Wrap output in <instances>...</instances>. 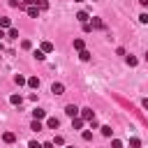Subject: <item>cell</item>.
Here are the masks:
<instances>
[{
	"mask_svg": "<svg viewBox=\"0 0 148 148\" xmlns=\"http://www.w3.org/2000/svg\"><path fill=\"white\" fill-rule=\"evenodd\" d=\"M0 28H2V30H9V28H12V18L2 16V18H0Z\"/></svg>",
	"mask_w": 148,
	"mask_h": 148,
	"instance_id": "cell-12",
	"label": "cell"
},
{
	"mask_svg": "<svg viewBox=\"0 0 148 148\" xmlns=\"http://www.w3.org/2000/svg\"><path fill=\"white\" fill-rule=\"evenodd\" d=\"M39 51H44V53H51V51H53V44H51V42H42V44H39Z\"/></svg>",
	"mask_w": 148,
	"mask_h": 148,
	"instance_id": "cell-10",
	"label": "cell"
},
{
	"mask_svg": "<svg viewBox=\"0 0 148 148\" xmlns=\"http://www.w3.org/2000/svg\"><path fill=\"white\" fill-rule=\"evenodd\" d=\"M125 60H127V65H130V67H136V65H139V60H136L134 56H127Z\"/></svg>",
	"mask_w": 148,
	"mask_h": 148,
	"instance_id": "cell-24",
	"label": "cell"
},
{
	"mask_svg": "<svg viewBox=\"0 0 148 148\" xmlns=\"http://www.w3.org/2000/svg\"><path fill=\"white\" fill-rule=\"evenodd\" d=\"M76 21H81V23H88V21H90L88 12H79V14H76Z\"/></svg>",
	"mask_w": 148,
	"mask_h": 148,
	"instance_id": "cell-13",
	"label": "cell"
},
{
	"mask_svg": "<svg viewBox=\"0 0 148 148\" xmlns=\"http://www.w3.org/2000/svg\"><path fill=\"white\" fill-rule=\"evenodd\" d=\"M99 130H102V134H104V136H111V134H113V130H111V125H102Z\"/></svg>",
	"mask_w": 148,
	"mask_h": 148,
	"instance_id": "cell-22",
	"label": "cell"
},
{
	"mask_svg": "<svg viewBox=\"0 0 148 148\" xmlns=\"http://www.w3.org/2000/svg\"><path fill=\"white\" fill-rule=\"evenodd\" d=\"M25 12H28V16H30V18H37V16H39V9H37L35 5H30V7H25Z\"/></svg>",
	"mask_w": 148,
	"mask_h": 148,
	"instance_id": "cell-7",
	"label": "cell"
},
{
	"mask_svg": "<svg viewBox=\"0 0 148 148\" xmlns=\"http://www.w3.org/2000/svg\"><path fill=\"white\" fill-rule=\"evenodd\" d=\"M42 148H53V141H46V143H44Z\"/></svg>",
	"mask_w": 148,
	"mask_h": 148,
	"instance_id": "cell-31",
	"label": "cell"
},
{
	"mask_svg": "<svg viewBox=\"0 0 148 148\" xmlns=\"http://www.w3.org/2000/svg\"><path fill=\"white\" fill-rule=\"evenodd\" d=\"M21 102H23V97H21L18 92H14V95H9V104H14V106H21Z\"/></svg>",
	"mask_w": 148,
	"mask_h": 148,
	"instance_id": "cell-4",
	"label": "cell"
},
{
	"mask_svg": "<svg viewBox=\"0 0 148 148\" xmlns=\"http://www.w3.org/2000/svg\"><path fill=\"white\" fill-rule=\"evenodd\" d=\"M81 136H83V141H90V139H92V132H90V130H83Z\"/></svg>",
	"mask_w": 148,
	"mask_h": 148,
	"instance_id": "cell-26",
	"label": "cell"
},
{
	"mask_svg": "<svg viewBox=\"0 0 148 148\" xmlns=\"http://www.w3.org/2000/svg\"><path fill=\"white\" fill-rule=\"evenodd\" d=\"M7 37H12V39H18V30H16V28H9V30H7Z\"/></svg>",
	"mask_w": 148,
	"mask_h": 148,
	"instance_id": "cell-23",
	"label": "cell"
},
{
	"mask_svg": "<svg viewBox=\"0 0 148 148\" xmlns=\"http://www.w3.org/2000/svg\"><path fill=\"white\" fill-rule=\"evenodd\" d=\"M2 141H5V143H14V141H16V134H14V132H5V134H2Z\"/></svg>",
	"mask_w": 148,
	"mask_h": 148,
	"instance_id": "cell-9",
	"label": "cell"
},
{
	"mask_svg": "<svg viewBox=\"0 0 148 148\" xmlns=\"http://www.w3.org/2000/svg\"><path fill=\"white\" fill-rule=\"evenodd\" d=\"M46 127H49V130H58V127H60V120H58V118H46Z\"/></svg>",
	"mask_w": 148,
	"mask_h": 148,
	"instance_id": "cell-6",
	"label": "cell"
},
{
	"mask_svg": "<svg viewBox=\"0 0 148 148\" xmlns=\"http://www.w3.org/2000/svg\"><path fill=\"white\" fill-rule=\"evenodd\" d=\"M79 111H81V109H79L76 104H67V106H65V113H67L69 118H79Z\"/></svg>",
	"mask_w": 148,
	"mask_h": 148,
	"instance_id": "cell-2",
	"label": "cell"
},
{
	"mask_svg": "<svg viewBox=\"0 0 148 148\" xmlns=\"http://www.w3.org/2000/svg\"><path fill=\"white\" fill-rule=\"evenodd\" d=\"M111 148H123V141H120V139H113V141H111Z\"/></svg>",
	"mask_w": 148,
	"mask_h": 148,
	"instance_id": "cell-27",
	"label": "cell"
},
{
	"mask_svg": "<svg viewBox=\"0 0 148 148\" xmlns=\"http://www.w3.org/2000/svg\"><path fill=\"white\" fill-rule=\"evenodd\" d=\"M67 148H74V146H67Z\"/></svg>",
	"mask_w": 148,
	"mask_h": 148,
	"instance_id": "cell-36",
	"label": "cell"
},
{
	"mask_svg": "<svg viewBox=\"0 0 148 148\" xmlns=\"http://www.w3.org/2000/svg\"><path fill=\"white\" fill-rule=\"evenodd\" d=\"M44 118H46V111L44 109H35L32 111V120H44Z\"/></svg>",
	"mask_w": 148,
	"mask_h": 148,
	"instance_id": "cell-5",
	"label": "cell"
},
{
	"mask_svg": "<svg viewBox=\"0 0 148 148\" xmlns=\"http://www.w3.org/2000/svg\"><path fill=\"white\" fill-rule=\"evenodd\" d=\"M32 56H35L37 60H46V53H44V51H39V49H35V51H32Z\"/></svg>",
	"mask_w": 148,
	"mask_h": 148,
	"instance_id": "cell-21",
	"label": "cell"
},
{
	"mask_svg": "<svg viewBox=\"0 0 148 148\" xmlns=\"http://www.w3.org/2000/svg\"><path fill=\"white\" fill-rule=\"evenodd\" d=\"M2 37H5V30H2V28H0V39H2Z\"/></svg>",
	"mask_w": 148,
	"mask_h": 148,
	"instance_id": "cell-34",
	"label": "cell"
},
{
	"mask_svg": "<svg viewBox=\"0 0 148 148\" xmlns=\"http://www.w3.org/2000/svg\"><path fill=\"white\" fill-rule=\"evenodd\" d=\"M146 60H148V53H146Z\"/></svg>",
	"mask_w": 148,
	"mask_h": 148,
	"instance_id": "cell-37",
	"label": "cell"
},
{
	"mask_svg": "<svg viewBox=\"0 0 148 148\" xmlns=\"http://www.w3.org/2000/svg\"><path fill=\"white\" fill-rule=\"evenodd\" d=\"M25 86H30V88H39V79H37V76H30Z\"/></svg>",
	"mask_w": 148,
	"mask_h": 148,
	"instance_id": "cell-18",
	"label": "cell"
},
{
	"mask_svg": "<svg viewBox=\"0 0 148 148\" xmlns=\"http://www.w3.org/2000/svg\"><path fill=\"white\" fill-rule=\"evenodd\" d=\"M51 92L62 95V92H65V83H60V81H58V83H53V86H51Z\"/></svg>",
	"mask_w": 148,
	"mask_h": 148,
	"instance_id": "cell-3",
	"label": "cell"
},
{
	"mask_svg": "<svg viewBox=\"0 0 148 148\" xmlns=\"http://www.w3.org/2000/svg\"><path fill=\"white\" fill-rule=\"evenodd\" d=\"M79 118H83V120H88V123H90V120L95 118V111H92L90 106H86V109H81V111H79Z\"/></svg>",
	"mask_w": 148,
	"mask_h": 148,
	"instance_id": "cell-1",
	"label": "cell"
},
{
	"mask_svg": "<svg viewBox=\"0 0 148 148\" xmlns=\"http://www.w3.org/2000/svg\"><path fill=\"white\" fill-rule=\"evenodd\" d=\"M30 130H32V132H42V130H44L42 120H32V123H30Z\"/></svg>",
	"mask_w": 148,
	"mask_h": 148,
	"instance_id": "cell-11",
	"label": "cell"
},
{
	"mask_svg": "<svg viewBox=\"0 0 148 148\" xmlns=\"http://www.w3.org/2000/svg\"><path fill=\"white\" fill-rule=\"evenodd\" d=\"M139 21H141V23H148V14H141V16H139Z\"/></svg>",
	"mask_w": 148,
	"mask_h": 148,
	"instance_id": "cell-30",
	"label": "cell"
},
{
	"mask_svg": "<svg viewBox=\"0 0 148 148\" xmlns=\"http://www.w3.org/2000/svg\"><path fill=\"white\" fill-rule=\"evenodd\" d=\"M79 60H83V62H88V60H90V51H88V49H83V51H79Z\"/></svg>",
	"mask_w": 148,
	"mask_h": 148,
	"instance_id": "cell-15",
	"label": "cell"
},
{
	"mask_svg": "<svg viewBox=\"0 0 148 148\" xmlns=\"http://www.w3.org/2000/svg\"><path fill=\"white\" fill-rule=\"evenodd\" d=\"M56 143H58V146H62V143H65V139H62V136H60V134H58V136H56V139H53V146H56Z\"/></svg>",
	"mask_w": 148,
	"mask_h": 148,
	"instance_id": "cell-28",
	"label": "cell"
},
{
	"mask_svg": "<svg viewBox=\"0 0 148 148\" xmlns=\"http://www.w3.org/2000/svg\"><path fill=\"white\" fill-rule=\"evenodd\" d=\"M14 83H16V86H25V83H28V79H25L23 74H16V76H14Z\"/></svg>",
	"mask_w": 148,
	"mask_h": 148,
	"instance_id": "cell-16",
	"label": "cell"
},
{
	"mask_svg": "<svg viewBox=\"0 0 148 148\" xmlns=\"http://www.w3.org/2000/svg\"><path fill=\"white\" fill-rule=\"evenodd\" d=\"M74 2H83V0H74Z\"/></svg>",
	"mask_w": 148,
	"mask_h": 148,
	"instance_id": "cell-35",
	"label": "cell"
},
{
	"mask_svg": "<svg viewBox=\"0 0 148 148\" xmlns=\"http://www.w3.org/2000/svg\"><path fill=\"white\" fill-rule=\"evenodd\" d=\"M83 123H86L83 118H72V127H74V130H81V127H83Z\"/></svg>",
	"mask_w": 148,
	"mask_h": 148,
	"instance_id": "cell-17",
	"label": "cell"
},
{
	"mask_svg": "<svg viewBox=\"0 0 148 148\" xmlns=\"http://www.w3.org/2000/svg\"><path fill=\"white\" fill-rule=\"evenodd\" d=\"M0 58H2V56H0Z\"/></svg>",
	"mask_w": 148,
	"mask_h": 148,
	"instance_id": "cell-38",
	"label": "cell"
},
{
	"mask_svg": "<svg viewBox=\"0 0 148 148\" xmlns=\"http://www.w3.org/2000/svg\"><path fill=\"white\" fill-rule=\"evenodd\" d=\"M130 148H141V139L139 136H132L130 139Z\"/></svg>",
	"mask_w": 148,
	"mask_h": 148,
	"instance_id": "cell-19",
	"label": "cell"
},
{
	"mask_svg": "<svg viewBox=\"0 0 148 148\" xmlns=\"http://www.w3.org/2000/svg\"><path fill=\"white\" fill-rule=\"evenodd\" d=\"M88 23H90V28H95V30H99V28H104V21H102V18H97V16H95L92 21H88Z\"/></svg>",
	"mask_w": 148,
	"mask_h": 148,
	"instance_id": "cell-8",
	"label": "cell"
},
{
	"mask_svg": "<svg viewBox=\"0 0 148 148\" xmlns=\"http://www.w3.org/2000/svg\"><path fill=\"white\" fill-rule=\"evenodd\" d=\"M72 44H74V49H76V51H83V49H86V44H83V39H81V37H76Z\"/></svg>",
	"mask_w": 148,
	"mask_h": 148,
	"instance_id": "cell-14",
	"label": "cell"
},
{
	"mask_svg": "<svg viewBox=\"0 0 148 148\" xmlns=\"http://www.w3.org/2000/svg\"><path fill=\"white\" fill-rule=\"evenodd\" d=\"M141 104H143V109H148V97H146V99H143Z\"/></svg>",
	"mask_w": 148,
	"mask_h": 148,
	"instance_id": "cell-32",
	"label": "cell"
},
{
	"mask_svg": "<svg viewBox=\"0 0 148 148\" xmlns=\"http://www.w3.org/2000/svg\"><path fill=\"white\" fill-rule=\"evenodd\" d=\"M28 148H42V143H39V141H30V143H28Z\"/></svg>",
	"mask_w": 148,
	"mask_h": 148,
	"instance_id": "cell-29",
	"label": "cell"
},
{
	"mask_svg": "<svg viewBox=\"0 0 148 148\" xmlns=\"http://www.w3.org/2000/svg\"><path fill=\"white\" fill-rule=\"evenodd\" d=\"M35 7L37 9H49V0H35Z\"/></svg>",
	"mask_w": 148,
	"mask_h": 148,
	"instance_id": "cell-20",
	"label": "cell"
},
{
	"mask_svg": "<svg viewBox=\"0 0 148 148\" xmlns=\"http://www.w3.org/2000/svg\"><path fill=\"white\" fill-rule=\"evenodd\" d=\"M139 2H141V5H143V7H148V0H139Z\"/></svg>",
	"mask_w": 148,
	"mask_h": 148,
	"instance_id": "cell-33",
	"label": "cell"
},
{
	"mask_svg": "<svg viewBox=\"0 0 148 148\" xmlns=\"http://www.w3.org/2000/svg\"><path fill=\"white\" fill-rule=\"evenodd\" d=\"M21 46H23L25 51H30V49H32V42H30V39H23V42H21Z\"/></svg>",
	"mask_w": 148,
	"mask_h": 148,
	"instance_id": "cell-25",
	"label": "cell"
}]
</instances>
